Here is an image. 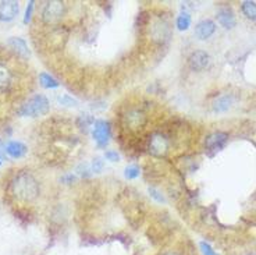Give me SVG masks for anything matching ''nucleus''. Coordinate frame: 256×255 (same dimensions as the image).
<instances>
[{
    "label": "nucleus",
    "instance_id": "30",
    "mask_svg": "<svg viewBox=\"0 0 256 255\" xmlns=\"http://www.w3.org/2000/svg\"><path fill=\"white\" fill-rule=\"evenodd\" d=\"M164 255H177L175 253H167V254H164Z\"/></svg>",
    "mask_w": 256,
    "mask_h": 255
},
{
    "label": "nucleus",
    "instance_id": "14",
    "mask_svg": "<svg viewBox=\"0 0 256 255\" xmlns=\"http://www.w3.org/2000/svg\"><path fill=\"white\" fill-rule=\"evenodd\" d=\"M234 103V98L231 95H226V96H222L219 98L217 101L215 102L213 105V110L217 112V113H223V112H227Z\"/></svg>",
    "mask_w": 256,
    "mask_h": 255
},
{
    "label": "nucleus",
    "instance_id": "9",
    "mask_svg": "<svg viewBox=\"0 0 256 255\" xmlns=\"http://www.w3.org/2000/svg\"><path fill=\"white\" fill-rule=\"evenodd\" d=\"M216 24L212 20H203L201 22H198L195 27V36L198 39L205 40L210 38L212 35L215 34Z\"/></svg>",
    "mask_w": 256,
    "mask_h": 255
},
{
    "label": "nucleus",
    "instance_id": "15",
    "mask_svg": "<svg viewBox=\"0 0 256 255\" xmlns=\"http://www.w3.org/2000/svg\"><path fill=\"white\" fill-rule=\"evenodd\" d=\"M241 10H243V13L245 14V17H247V18H250V20H256V3L255 1H250V0L244 1L243 6H241Z\"/></svg>",
    "mask_w": 256,
    "mask_h": 255
},
{
    "label": "nucleus",
    "instance_id": "19",
    "mask_svg": "<svg viewBox=\"0 0 256 255\" xmlns=\"http://www.w3.org/2000/svg\"><path fill=\"white\" fill-rule=\"evenodd\" d=\"M78 127H81L82 130H87L91 124H94L95 123V119L92 116H89V114H82L80 116V119H78Z\"/></svg>",
    "mask_w": 256,
    "mask_h": 255
},
{
    "label": "nucleus",
    "instance_id": "26",
    "mask_svg": "<svg viewBox=\"0 0 256 255\" xmlns=\"http://www.w3.org/2000/svg\"><path fill=\"white\" fill-rule=\"evenodd\" d=\"M105 158L110 162H117L120 159V156H119V154H117L116 151H108V152L105 154Z\"/></svg>",
    "mask_w": 256,
    "mask_h": 255
},
{
    "label": "nucleus",
    "instance_id": "3",
    "mask_svg": "<svg viewBox=\"0 0 256 255\" xmlns=\"http://www.w3.org/2000/svg\"><path fill=\"white\" fill-rule=\"evenodd\" d=\"M63 14H64V4L61 1L53 0V1H49L45 6L42 17L46 24H56L61 20Z\"/></svg>",
    "mask_w": 256,
    "mask_h": 255
},
{
    "label": "nucleus",
    "instance_id": "20",
    "mask_svg": "<svg viewBox=\"0 0 256 255\" xmlns=\"http://www.w3.org/2000/svg\"><path fill=\"white\" fill-rule=\"evenodd\" d=\"M57 101L60 105L63 106H77L78 105V102L75 101L74 98H71V96H68V95H61L57 98Z\"/></svg>",
    "mask_w": 256,
    "mask_h": 255
},
{
    "label": "nucleus",
    "instance_id": "6",
    "mask_svg": "<svg viewBox=\"0 0 256 255\" xmlns=\"http://www.w3.org/2000/svg\"><path fill=\"white\" fill-rule=\"evenodd\" d=\"M210 64V56L203 50H196L189 56L188 66L194 71H202Z\"/></svg>",
    "mask_w": 256,
    "mask_h": 255
},
{
    "label": "nucleus",
    "instance_id": "10",
    "mask_svg": "<svg viewBox=\"0 0 256 255\" xmlns=\"http://www.w3.org/2000/svg\"><path fill=\"white\" fill-rule=\"evenodd\" d=\"M217 21H219L220 25L226 28V29H231V28L236 27L237 24L236 15L233 13V10L229 8V7L222 8V10L217 13Z\"/></svg>",
    "mask_w": 256,
    "mask_h": 255
},
{
    "label": "nucleus",
    "instance_id": "18",
    "mask_svg": "<svg viewBox=\"0 0 256 255\" xmlns=\"http://www.w3.org/2000/svg\"><path fill=\"white\" fill-rule=\"evenodd\" d=\"M189 25H191V15L187 11H184L177 17V28L180 31H187Z\"/></svg>",
    "mask_w": 256,
    "mask_h": 255
},
{
    "label": "nucleus",
    "instance_id": "21",
    "mask_svg": "<svg viewBox=\"0 0 256 255\" xmlns=\"http://www.w3.org/2000/svg\"><path fill=\"white\" fill-rule=\"evenodd\" d=\"M139 169L136 168V166H128V168H126V172H124V176H126V179H128V180H134V179H136L138 176H139Z\"/></svg>",
    "mask_w": 256,
    "mask_h": 255
},
{
    "label": "nucleus",
    "instance_id": "11",
    "mask_svg": "<svg viewBox=\"0 0 256 255\" xmlns=\"http://www.w3.org/2000/svg\"><path fill=\"white\" fill-rule=\"evenodd\" d=\"M11 49H14V52L20 54L21 57H29V49H28V45L25 43V40L21 39V38H10L8 42H7Z\"/></svg>",
    "mask_w": 256,
    "mask_h": 255
},
{
    "label": "nucleus",
    "instance_id": "17",
    "mask_svg": "<svg viewBox=\"0 0 256 255\" xmlns=\"http://www.w3.org/2000/svg\"><path fill=\"white\" fill-rule=\"evenodd\" d=\"M39 81H41V85L43 88H57L60 85L57 82V80H54L52 75H49L46 73L39 74Z\"/></svg>",
    "mask_w": 256,
    "mask_h": 255
},
{
    "label": "nucleus",
    "instance_id": "13",
    "mask_svg": "<svg viewBox=\"0 0 256 255\" xmlns=\"http://www.w3.org/2000/svg\"><path fill=\"white\" fill-rule=\"evenodd\" d=\"M127 123L131 128H139L145 124V116L139 110H131L127 114Z\"/></svg>",
    "mask_w": 256,
    "mask_h": 255
},
{
    "label": "nucleus",
    "instance_id": "29",
    "mask_svg": "<svg viewBox=\"0 0 256 255\" xmlns=\"http://www.w3.org/2000/svg\"><path fill=\"white\" fill-rule=\"evenodd\" d=\"M6 156V148L3 147V144L0 142V159H3Z\"/></svg>",
    "mask_w": 256,
    "mask_h": 255
},
{
    "label": "nucleus",
    "instance_id": "27",
    "mask_svg": "<svg viewBox=\"0 0 256 255\" xmlns=\"http://www.w3.org/2000/svg\"><path fill=\"white\" fill-rule=\"evenodd\" d=\"M32 8H34V1H29L27 7V11H25V17H24V22L27 24L28 21L31 20V14H32Z\"/></svg>",
    "mask_w": 256,
    "mask_h": 255
},
{
    "label": "nucleus",
    "instance_id": "23",
    "mask_svg": "<svg viewBox=\"0 0 256 255\" xmlns=\"http://www.w3.org/2000/svg\"><path fill=\"white\" fill-rule=\"evenodd\" d=\"M103 166H105V163H103L101 158H95L92 163H91V169H92L94 173H101L103 170Z\"/></svg>",
    "mask_w": 256,
    "mask_h": 255
},
{
    "label": "nucleus",
    "instance_id": "28",
    "mask_svg": "<svg viewBox=\"0 0 256 255\" xmlns=\"http://www.w3.org/2000/svg\"><path fill=\"white\" fill-rule=\"evenodd\" d=\"M75 180V177L73 175H67V176H64L63 179H61V182L63 183H66V184H71V183L74 182Z\"/></svg>",
    "mask_w": 256,
    "mask_h": 255
},
{
    "label": "nucleus",
    "instance_id": "31",
    "mask_svg": "<svg viewBox=\"0 0 256 255\" xmlns=\"http://www.w3.org/2000/svg\"><path fill=\"white\" fill-rule=\"evenodd\" d=\"M0 165H1V159H0Z\"/></svg>",
    "mask_w": 256,
    "mask_h": 255
},
{
    "label": "nucleus",
    "instance_id": "16",
    "mask_svg": "<svg viewBox=\"0 0 256 255\" xmlns=\"http://www.w3.org/2000/svg\"><path fill=\"white\" fill-rule=\"evenodd\" d=\"M11 82V75H10V71L7 70L6 67L0 66V92L4 91L8 88Z\"/></svg>",
    "mask_w": 256,
    "mask_h": 255
},
{
    "label": "nucleus",
    "instance_id": "1",
    "mask_svg": "<svg viewBox=\"0 0 256 255\" xmlns=\"http://www.w3.org/2000/svg\"><path fill=\"white\" fill-rule=\"evenodd\" d=\"M13 194L17 200L24 202L34 201L39 194V186L35 177L29 173H20L13 182Z\"/></svg>",
    "mask_w": 256,
    "mask_h": 255
},
{
    "label": "nucleus",
    "instance_id": "24",
    "mask_svg": "<svg viewBox=\"0 0 256 255\" xmlns=\"http://www.w3.org/2000/svg\"><path fill=\"white\" fill-rule=\"evenodd\" d=\"M149 194H150V197H152L153 200H156L157 202H166L164 197H163L157 190H155V188H149Z\"/></svg>",
    "mask_w": 256,
    "mask_h": 255
},
{
    "label": "nucleus",
    "instance_id": "4",
    "mask_svg": "<svg viewBox=\"0 0 256 255\" xmlns=\"http://www.w3.org/2000/svg\"><path fill=\"white\" fill-rule=\"evenodd\" d=\"M227 141H229V135L226 133H222V131H217V133H213V134L206 137L205 148L209 152L210 156H213V155L217 154L219 151H222L223 148L226 147Z\"/></svg>",
    "mask_w": 256,
    "mask_h": 255
},
{
    "label": "nucleus",
    "instance_id": "25",
    "mask_svg": "<svg viewBox=\"0 0 256 255\" xmlns=\"http://www.w3.org/2000/svg\"><path fill=\"white\" fill-rule=\"evenodd\" d=\"M201 250H202L203 255H217L215 253V250L212 249L208 243H205V242L201 243Z\"/></svg>",
    "mask_w": 256,
    "mask_h": 255
},
{
    "label": "nucleus",
    "instance_id": "5",
    "mask_svg": "<svg viewBox=\"0 0 256 255\" xmlns=\"http://www.w3.org/2000/svg\"><path fill=\"white\" fill-rule=\"evenodd\" d=\"M92 134L98 147H106L110 140V124L105 120H95Z\"/></svg>",
    "mask_w": 256,
    "mask_h": 255
},
{
    "label": "nucleus",
    "instance_id": "12",
    "mask_svg": "<svg viewBox=\"0 0 256 255\" xmlns=\"http://www.w3.org/2000/svg\"><path fill=\"white\" fill-rule=\"evenodd\" d=\"M6 152L11 158L17 159V158H21V156H24V155L27 154V147L22 142L10 141L6 145Z\"/></svg>",
    "mask_w": 256,
    "mask_h": 255
},
{
    "label": "nucleus",
    "instance_id": "7",
    "mask_svg": "<svg viewBox=\"0 0 256 255\" xmlns=\"http://www.w3.org/2000/svg\"><path fill=\"white\" fill-rule=\"evenodd\" d=\"M169 151V141L162 134H155L149 140V152L155 156H164Z\"/></svg>",
    "mask_w": 256,
    "mask_h": 255
},
{
    "label": "nucleus",
    "instance_id": "2",
    "mask_svg": "<svg viewBox=\"0 0 256 255\" xmlns=\"http://www.w3.org/2000/svg\"><path fill=\"white\" fill-rule=\"evenodd\" d=\"M49 101L46 96L43 95H35L28 102H25L18 110L20 116L24 117H38V116H43L49 112Z\"/></svg>",
    "mask_w": 256,
    "mask_h": 255
},
{
    "label": "nucleus",
    "instance_id": "8",
    "mask_svg": "<svg viewBox=\"0 0 256 255\" xmlns=\"http://www.w3.org/2000/svg\"><path fill=\"white\" fill-rule=\"evenodd\" d=\"M18 14V3L14 0H7L0 3V20L10 21Z\"/></svg>",
    "mask_w": 256,
    "mask_h": 255
},
{
    "label": "nucleus",
    "instance_id": "22",
    "mask_svg": "<svg viewBox=\"0 0 256 255\" xmlns=\"http://www.w3.org/2000/svg\"><path fill=\"white\" fill-rule=\"evenodd\" d=\"M77 172H78V175L82 176V177H89V176L94 173L92 169H91V165H88V163H81V165L77 168Z\"/></svg>",
    "mask_w": 256,
    "mask_h": 255
}]
</instances>
